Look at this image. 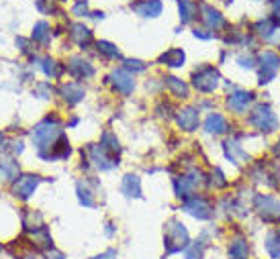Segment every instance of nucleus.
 Listing matches in <instances>:
<instances>
[{
	"mask_svg": "<svg viewBox=\"0 0 280 259\" xmlns=\"http://www.w3.org/2000/svg\"><path fill=\"white\" fill-rule=\"evenodd\" d=\"M256 210L260 212V216L264 220H278L280 218V202L272 196H264V194H258L256 196Z\"/></svg>",
	"mask_w": 280,
	"mask_h": 259,
	"instance_id": "nucleus-5",
	"label": "nucleus"
},
{
	"mask_svg": "<svg viewBox=\"0 0 280 259\" xmlns=\"http://www.w3.org/2000/svg\"><path fill=\"white\" fill-rule=\"evenodd\" d=\"M123 192H125L129 198L141 196V182H139V178L133 176V174L125 176V180H123Z\"/></svg>",
	"mask_w": 280,
	"mask_h": 259,
	"instance_id": "nucleus-20",
	"label": "nucleus"
},
{
	"mask_svg": "<svg viewBox=\"0 0 280 259\" xmlns=\"http://www.w3.org/2000/svg\"><path fill=\"white\" fill-rule=\"evenodd\" d=\"M192 84H194V88H199L201 92H213L219 84V74H217L215 67L205 65V67H201V70L194 72Z\"/></svg>",
	"mask_w": 280,
	"mask_h": 259,
	"instance_id": "nucleus-3",
	"label": "nucleus"
},
{
	"mask_svg": "<svg viewBox=\"0 0 280 259\" xmlns=\"http://www.w3.org/2000/svg\"><path fill=\"white\" fill-rule=\"evenodd\" d=\"M98 53H103L105 57H109V59H117L119 57V49L114 47L112 43H107V41H98Z\"/></svg>",
	"mask_w": 280,
	"mask_h": 259,
	"instance_id": "nucleus-25",
	"label": "nucleus"
},
{
	"mask_svg": "<svg viewBox=\"0 0 280 259\" xmlns=\"http://www.w3.org/2000/svg\"><path fill=\"white\" fill-rule=\"evenodd\" d=\"M72 12H74V14H78V16H86V14H88V6H86L84 0H80V2H76V6L72 8Z\"/></svg>",
	"mask_w": 280,
	"mask_h": 259,
	"instance_id": "nucleus-33",
	"label": "nucleus"
},
{
	"mask_svg": "<svg viewBox=\"0 0 280 259\" xmlns=\"http://www.w3.org/2000/svg\"><path fill=\"white\" fill-rule=\"evenodd\" d=\"M39 182H41V178L39 176H21L19 180L14 182V188H12V192H14V196L16 198H23V200H27L33 192H35V188L39 186Z\"/></svg>",
	"mask_w": 280,
	"mask_h": 259,
	"instance_id": "nucleus-8",
	"label": "nucleus"
},
{
	"mask_svg": "<svg viewBox=\"0 0 280 259\" xmlns=\"http://www.w3.org/2000/svg\"><path fill=\"white\" fill-rule=\"evenodd\" d=\"M45 259H65V255H63V253H59V251L49 249V251L45 253Z\"/></svg>",
	"mask_w": 280,
	"mask_h": 259,
	"instance_id": "nucleus-34",
	"label": "nucleus"
},
{
	"mask_svg": "<svg viewBox=\"0 0 280 259\" xmlns=\"http://www.w3.org/2000/svg\"><path fill=\"white\" fill-rule=\"evenodd\" d=\"M180 16H182V23H190L196 14V4L192 0H180Z\"/></svg>",
	"mask_w": 280,
	"mask_h": 259,
	"instance_id": "nucleus-23",
	"label": "nucleus"
},
{
	"mask_svg": "<svg viewBox=\"0 0 280 259\" xmlns=\"http://www.w3.org/2000/svg\"><path fill=\"white\" fill-rule=\"evenodd\" d=\"M205 21L209 23V27L211 29H219L221 25H223V19H221V14L219 12H215V10H211V8H205Z\"/></svg>",
	"mask_w": 280,
	"mask_h": 259,
	"instance_id": "nucleus-30",
	"label": "nucleus"
},
{
	"mask_svg": "<svg viewBox=\"0 0 280 259\" xmlns=\"http://www.w3.org/2000/svg\"><path fill=\"white\" fill-rule=\"evenodd\" d=\"M205 255V243L203 241H194L192 245L186 247V259H203Z\"/></svg>",
	"mask_w": 280,
	"mask_h": 259,
	"instance_id": "nucleus-27",
	"label": "nucleus"
},
{
	"mask_svg": "<svg viewBox=\"0 0 280 259\" xmlns=\"http://www.w3.org/2000/svg\"><path fill=\"white\" fill-rule=\"evenodd\" d=\"M184 210L188 214H192L194 218H199V220H209L213 216V206L207 198H190L186 204H184Z\"/></svg>",
	"mask_w": 280,
	"mask_h": 259,
	"instance_id": "nucleus-6",
	"label": "nucleus"
},
{
	"mask_svg": "<svg viewBox=\"0 0 280 259\" xmlns=\"http://www.w3.org/2000/svg\"><path fill=\"white\" fill-rule=\"evenodd\" d=\"M109 80L114 84V88H117L119 92H123V94H131V92H133V88H135L133 76L127 74L125 70H114Z\"/></svg>",
	"mask_w": 280,
	"mask_h": 259,
	"instance_id": "nucleus-10",
	"label": "nucleus"
},
{
	"mask_svg": "<svg viewBox=\"0 0 280 259\" xmlns=\"http://www.w3.org/2000/svg\"><path fill=\"white\" fill-rule=\"evenodd\" d=\"M61 94H63L65 100H68V104H76V102H80L82 96H84V88L76 82H70V84L61 86Z\"/></svg>",
	"mask_w": 280,
	"mask_h": 259,
	"instance_id": "nucleus-14",
	"label": "nucleus"
},
{
	"mask_svg": "<svg viewBox=\"0 0 280 259\" xmlns=\"http://www.w3.org/2000/svg\"><path fill=\"white\" fill-rule=\"evenodd\" d=\"M276 145H278V147H276V153H278V155H280V141H278V143H276Z\"/></svg>",
	"mask_w": 280,
	"mask_h": 259,
	"instance_id": "nucleus-38",
	"label": "nucleus"
},
{
	"mask_svg": "<svg viewBox=\"0 0 280 259\" xmlns=\"http://www.w3.org/2000/svg\"><path fill=\"white\" fill-rule=\"evenodd\" d=\"M178 125L184 131H194L199 127V110L196 108H184L178 114Z\"/></svg>",
	"mask_w": 280,
	"mask_h": 259,
	"instance_id": "nucleus-13",
	"label": "nucleus"
},
{
	"mask_svg": "<svg viewBox=\"0 0 280 259\" xmlns=\"http://www.w3.org/2000/svg\"><path fill=\"white\" fill-rule=\"evenodd\" d=\"M111 257H117V251H114V249H109L107 253L96 255V257H92V259H111Z\"/></svg>",
	"mask_w": 280,
	"mask_h": 259,
	"instance_id": "nucleus-35",
	"label": "nucleus"
},
{
	"mask_svg": "<svg viewBox=\"0 0 280 259\" xmlns=\"http://www.w3.org/2000/svg\"><path fill=\"white\" fill-rule=\"evenodd\" d=\"M68 72L74 78H90V76H94V67L82 57H72L70 65H68Z\"/></svg>",
	"mask_w": 280,
	"mask_h": 259,
	"instance_id": "nucleus-11",
	"label": "nucleus"
},
{
	"mask_svg": "<svg viewBox=\"0 0 280 259\" xmlns=\"http://www.w3.org/2000/svg\"><path fill=\"white\" fill-rule=\"evenodd\" d=\"M78 196H80V202L84 206H94V200H92V192L84 186V182L78 184Z\"/></svg>",
	"mask_w": 280,
	"mask_h": 259,
	"instance_id": "nucleus-31",
	"label": "nucleus"
},
{
	"mask_svg": "<svg viewBox=\"0 0 280 259\" xmlns=\"http://www.w3.org/2000/svg\"><path fill=\"white\" fill-rule=\"evenodd\" d=\"M0 139H2V135H0Z\"/></svg>",
	"mask_w": 280,
	"mask_h": 259,
	"instance_id": "nucleus-39",
	"label": "nucleus"
},
{
	"mask_svg": "<svg viewBox=\"0 0 280 259\" xmlns=\"http://www.w3.org/2000/svg\"><path fill=\"white\" fill-rule=\"evenodd\" d=\"M260 61H262V72H260V84H268L276 70L280 67V57L272 51H264V53L260 55Z\"/></svg>",
	"mask_w": 280,
	"mask_h": 259,
	"instance_id": "nucleus-7",
	"label": "nucleus"
},
{
	"mask_svg": "<svg viewBox=\"0 0 280 259\" xmlns=\"http://www.w3.org/2000/svg\"><path fill=\"white\" fill-rule=\"evenodd\" d=\"M250 255V247H248V241L237 237L229 243V257L231 259H248Z\"/></svg>",
	"mask_w": 280,
	"mask_h": 259,
	"instance_id": "nucleus-16",
	"label": "nucleus"
},
{
	"mask_svg": "<svg viewBox=\"0 0 280 259\" xmlns=\"http://www.w3.org/2000/svg\"><path fill=\"white\" fill-rule=\"evenodd\" d=\"M101 147L109 153V151H119L121 147H119V141L114 139V135L112 133H105L103 135V139H101Z\"/></svg>",
	"mask_w": 280,
	"mask_h": 259,
	"instance_id": "nucleus-29",
	"label": "nucleus"
},
{
	"mask_svg": "<svg viewBox=\"0 0 280 259\" xmlns=\"http://www.w3.org/2000/svg\"><path fill=\"white\" fill-rule=\"evenodd\" d=\"M164 245H166V253H178L184 247H188V231L182 222L170 220L166 227V237H164Z\"/></svg>",
	"mask_w": 280,
	"mask_h": 259,
	"instance_id": "nucleus-2",
	"label": "nucleus"
},
{
	"mask_svg": "<svg viewBox=\"0 0 280 259\" xmlns=\"http://www.w3.org/2000/svg\"><path fill=\"white\" fill-rule=\"evenodd\" d=\"M133 10L141 16H158L162 12V2L160 0H143L139 4H133Z\"/></svg>",
	"mask_w": 280,
	"mask_h": 259,
	"instance_id": "nucleus-15",
	"label": "nucleus"
},
{
	"mask_svg": "<svg viewBox=\"0 0 280 259\" xmlns=\"http://www.w3.org/2000/svg\"><path fill=\"white\" fill-rule=\"evenodd\" d=\"M125 70L143 72V70H145V63H143V61H137V59H127V61H125Z\"/></svg>",
	"mask_w": 280,
	"mask_h": 259,
	"instance_id": "nucleus-32",
	"label": "nucleus"
},
{
	"mask_svg": "<svg viewBox=\"0 0 280 259\" xmlns=\"http://www.w3.org/2000/svg\"><path fill=\"white\" fill-rule=\"evenodd\" d=\"M166 86H168V90H170L174 96H178V98H188V86H186L182 80L170 76V78H166Z\"/></svg>",
	"mask_w": 280,
	"mask_h": 259,
	"instance_id": "nucleus-21",
	"label": "nucleus"
},
{
	"mask_svg": "<svg viewBox=\"0 0 280 259\" xmlns=\"http://www.w3.org/2000/svg\"><path fill=\"white\" fill-rule=\"evenodd\" d=\"M264 249L272 259H280V231H270L266 235Z\"/></svg>",
	"mask_w": 280,
	"mask_h": 259,
	"instance_id": "nucleus-18",
	"label": "nucleus"
},
{
	"mask_svg": "<svg viewBox=\"0 0 280 259\" xmlns=\"http://www.w3.org/2000/svg\"><path fill=\"white\" fill-rule=\"evenodd\" d=\"M72 39H74L80 47H84V45L92 39V33H90V29H86L84 25H74V27H72Z\"/></svg>",
	"mask_w": 280,
	"mask_h": 259,
	"instance_id": "nucleus-22",
	"label": "nucleus"
},
{
	"mask_svg": "<svg viewBox=\"0 0 280 259\" xmlns=\"http://www.w3.org/2000/svg\"><path fill=\"white\" fill-rule=\"evenodd\" d=\"M205 129L211 135H221L227 131V120L221 114H209V118L205 120Z\"/></svg>",
	"mask_w": 280,
	"mask_h": 259,
	"instance_id": "nucleus-17",
	"label": "nucleus"
},
{
	"mask_svg": "<svg viewBox=\"0 0 280 259\" xmlns=\"http://www.w3.org/2000/svg\"><path fill=\"white\" fill-rule=\"evenodd\" d=\"M25 259H39V257H35V255H27Z\"/></svg>",
	"mask_w": 280,
	"mask_h": 259,
	"instance_id": "nucleus-37",
	"label": "nucleus"
},
{
	"mask_svg": "<svg viewBox=\"0 0 280 259\" xmlns=\"http://www.w3.org/2000/svg\"><path fill=\"white\" fill-rule=\"evenodd\" d=\"M250 123L256 127V129H260V131H266V133H270V131H274L276 127H278V120H276V114L270 110V106H258L254 112H252V116H250Z\"/></svg>",
	"mask_w": 280,
	"mask_h": 259,
	"instance_id": "nucleus-4",
	"label": "nucleus"
},
{
	"mask_svg": "<svg viewBox=\"0 0 280 259\" xmlns=\"http://www.w3.org/2000/svg\"><path fill=\"white\" fill-rule=\"evenodd\" d=\"M252 100H254V94H252V92L237 90V92H233L231 96L227 98V104H229V108H231L233 112L241 114V112L248 110V106L252 104Z\"/></svg>",
	"mask_w": 280,
	"mask_h": 259,
	"instance_id": "nucleus-9",
	"label": "nucleus"
},
{
	"mask_svg": "<svg viewBox=\"0 0 280 259\" xmlns=\"http://www.w3.org/2000/svg\"><path fill=\"white\" fill-rule=\"evenodd\" d=\"M41 67H43L45 76H49V78H59V76H61V67H59L57 61H54V59H43V61H41Z\"/></svg>",
	"mask_w": 280,
	"mask_h": 259,
	"instance_id": "nucleus-26",
	"label": "nucleus"
},
{
	"mask_svg": "<svg viewBox=\"0 0 280 259\" xmlns=\"http://www.w3.org/2000/svg\"><path fill=\"white\" fill-rule=\"evenodd\" d=\"M274 10L280 12V0H276V2H274Z\"/></svg>",
	"mask_w": 280,
	"mask_h": 259,
	"instance_id": "nucleus-36",
	"label": "nucleus"
},
{
	"mask_svg": "<svg viewBox=\"0 0 280 259\" xmlns=\"http://www.w3.org/2000/svg\"><path fill=\"white\" fill-rule=\"evenodd\" d=\"M49 27H47V23H37L35 25V29H33V39L35 41H39V43H47L49 41V31H47Z\"/></svg>",
	"mask_w": 280,
	"mask_h": 259,
	"instance_id": "nucleus-28",
	"label": "nucleus"
},
{
	"mask_svg": "<svg viewBox=\"0 0 280 259\" xmlns=\"http://www.w3.org/2000/svg\"><path fill=\"white\" fill-rule=\"evenodd\" d=\"M59 139H61V125H59V120H56V118L41 120V123L35 127V133H33V141H35V145H37L39 155L45 153V149L52 151V147ZM45 157H47V155H45Z\"/></svg>",
	"mask_w": 280,
	"mask_h": 259,
	"instance_id": "nucleus-1",
	"label": "nucleus"
},
{
	"mask_svg": "<svg viewBox=\"0 0 280 259\" xmlns=\"http://www.w3.org/2000/svg\"><path fill=\"white\" fill-rule=\"evenodd\" d=\"M184 51L182 49H168L166 53H164L160 57V63L164 65H170V67H180V65H184Z\"/></svg>",
	"mask_w": 280,
	"mask_h": 259,
	"instance_id": "nucleus-19",
	"label": "nucleus"
},
{
	"mask_svg": "<svg viewBox=\"0 0 280 259\" xmlns=\"http://www.w3.org/2000/svg\"><path fill=\"white\" fill-rule=\"evenodd\" d=\"M90 153H92V161L96 163V167H101V169H112L114 165L119 163L117 159L109 157V153H107V151H105L101 145H94V147H90Z\"/></svg>",
	"mask_w": 280,
	"mask_h": 259,
	"instance_id": "nucleus-12",
	"label": "nucleus"
},
{
	"mask_svg": "<svg viewBox=\"0 0 280 259\" xmlns=\"http://www.w3.org/2000/svg\"><path fill=\"white\" fill-rule=\"evenodd\" d=\"M0 176H2L4 180H14L16 176H19V165H16L14 161H2L0 163Z\"/></svg>",
	"mask_w": 280,
	"mask_h": 259,
	"instance_id": "nucleus-24",
	"label": "nucleus"
},
{
	"mask_svg": "<svg viewBox=\"0 0 280 259\" xmlns=\"http://www.w3.org/2000/svg\"><path fill=\"white\" fill-rule=\"evenodd\" d=\"M0 249H2V245H0Z\"/></svg>",
	"mask_w": 280,
	"mask_h": 259,
	"instance_id": "nucleus-40",
	"label": "nucleus"
}]
</instances>
